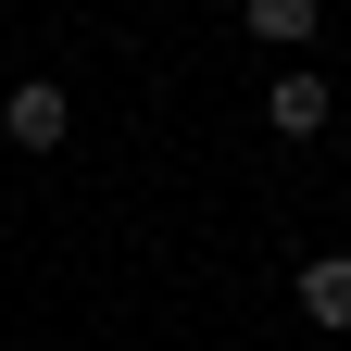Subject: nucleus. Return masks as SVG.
Returning <instances> with one entry per match:
<instances>
[{"label": "nucleus", "mask_w": 351, "mask_h": 351, "mask_svg": "<svg viewBox=\"0 0 351 351\" xmlns=\"http://www.w3.org/2000/svg\"><path fill=\"white\" fill-rule=\"evenodd\" d=\"M326 113H339V88L314 63H289L276 88H263V125H276V138H326Z\"/></svg>", "instance_id": "1"}, {"label": "nucleus", "mask_w": 351, "mask_h": 351, "mask_svg": "<svg viewBox=\"0 0 351 351\" xmlns=\"http://www.w3.org/2000/svg\"><path fill=\"white\" fill-rule=\"evenodd\" d=\"M0 125H13V151H63V138H75V101H63L51 75H25L13 101H0Z\"/></svg>", "instance_id": "2"}, {"label": "nucleus", "mask_w": 351, "mask_h": 351, "mask_svg": "<svg viewBox=\"0 0 351 351\" xmlns=\"http://www.w3.org/2000/svg\"><path fill=\"white\" fill-rule=\"evenodd\" d=\"M301 314H314L326 339H351V251H314V263H301Z\"/></svg>", "instance_id": "3"}, {"label": "nucleus", "mask_w": 351, "mask_h": 351, "mask_svg": "<svg viewBox=\"0 0 351 351\" xmlns=\"http://www.w3.org/2000/svg\"><path fill=\"white\" fill-rule=\"evenodd\" d=\"M251 38H263V51H301V38H314V0H251V13H239Z\"/></svg>", "instance_id": "4"}]
</instances>
